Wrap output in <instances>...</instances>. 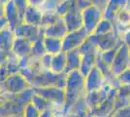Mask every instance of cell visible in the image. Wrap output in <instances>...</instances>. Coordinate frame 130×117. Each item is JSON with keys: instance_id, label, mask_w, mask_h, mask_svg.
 Listing matches in <instances>:
<instances>
[{"instance_id": "cell-45", "label": "cell", "mask_w": 130, "mask_h": 117, "mask_svg": "<svg viewBox=\"0 0 130 117\" xmlns=\"http://www.w3.org/2000/svg\"><path fill=\"white\" fill-rule=\"evenodd\" d=\"M55 112H56V110H54V109H51V110H45V111L41 112L40 117H54Z\"/></svg>"}, {"instance_id": "cell-31", "label": "cell", "mask_w": 130, "mask_h": 117, "mask_svg": "<svg viewBox=\"0 0 130 117\" xmlns=\"http://www.w3.org/2000/svg\"><path fill=\"white\" fill-rule=\"evenodd\" d=\"M119 47H120V46L116 47V48H113V49H110V50L100 52V53H99V59L103 61L104 63H106L107 66L111 67V64H112L113 61H114L115 57L117 55V52H118Z\"/></svg>"}, {"instance_id": "cell-19", "label": "cell", "mask_w": 130, "mask_h": 117, "mask_svg": "<svg viewBox=\"0 0 130 117\" xmlns=\"http://www.w3.org/2000/svg\"><path fill=\"white\" fill-rule=\"evenodd\" d=\"M44 36H50L54 38L62 39L66 34L68 33V28L65 24L63 19L61 18L58 22L50 25L48 28H43Z\"/></svg>"}, {"instance_id": "cell-13", "label": "cell", "mask_w": 130, "mask_h": 117, "mask_svg": "<svg viewBox=\"0 0 130 117\" xmlns=\"http://www.w3.org/2000/svg\"><path fill=\"white\" fill-rule=\"evenodd\" d=\"M112 88H114V87L110 86L109 84H106L103 88L97 90V91L87 92L85 98H86V101H87L89 109L92 110V109L96 108L98 106H100L104 100H106V98L108 97Z\"/></svg>"}, {"instance_id": "cell-27", "label": "cell", "mask_w": 130, "mask_h": 117, "mask_svg": "<svg viewBox=\"0 0 130 117\" xmlns=\"http://www.w3.org/2000/svg\"><path fill=\"white\" fill-rule=\"evenodd\" d=\"M31 102H32L34 106L38 108L40 111H45V110H51V109H54V110H56V107L52 103L50 102L49 100H47L45 98L41 97L40 95L34 93V95L32 97V100H31Z\"/></svg>"}, {"instance_id": "cell-5", "label": "cell", "mask_w": 130, "mask_h": 117, "mask_svg": "<svg viewBox=\"0 0 130 117\" xmlns=\"http://www.w3.org/2000/svg\"><path fill=\"white\" fill-rule=\"evenodd\" d=\"M29 88H31V86L28 81L23 77L22 73L18 72L7 77L5 82L0 87V91L11 95H19Z\"/></svg>"}, {"instance_id": "cell-14", "label": "cell", "mask_w": 130, "mask_h": 117, "mask_svg": "<svg viewBox=\"0 0 130 117\" xmlns=\"http://www.w3.org/2000/svg\"><path fill=\"white\" fill-rule=\"evenodd\" d=\"M62 19L68 28V31H73L83 28V12L79 10L76 5H74L70 11L66 13Z\"/></svg>"}, {"instance_id": "cell-4", "label": "cell", "mask_w": 130, "mask_h": 117, "mask_svg": "<svg viewBox=\"0 0 130 117\" xmlns=\"http://www.w3.org/2000/svg\"><path fill=\"white\" fill-rule=\"evenodd\" d=\"M36 94L45 98L52 102L58 110H63L66 105V94L64 88L61 87H43V88H33Z\"/></svg>"}, {"instance_id": "cell-8", "label": "cell", "mask_w": 130, "mask_h": 117, "mask_svg": "<svg viewBox=\"0 0 130 117\" xmlns=\"http://www.w3.org/2000/svg\"><path fill=\"white\" fill-rule=\"evenodd\" d=\"M130 67V51L127 46L122 43L117 52L113 63L111 64V69L115 75L119 76L126 69Z\"/></svg>"}, {"instance_id": "cell-32", "label": "cell", "mask_w": 130, "mask_h": 117, "mask_svg": "<svg viewBox=\"0 0 130 117\" xmlns=\"http://www.w3.org/2000/svg\"><path fill=\"white\" fill-rule=\"evenodd\" d=\"M43 37H40L37 39L35 42L32 43V51H31V56L37 57V58H41V57L46 54L45 52V47H44L43 43Z\"/></svg>"}, {"instance_id": "cell-7", "label": "cell", "mask_w": 130, "mask_h": 117, "mask_svg": "<svg viewBox=\"0 0 130 117\" xmlns=\"http://www.w3.org/2000/svg\"><path fill=\"white\" fill-rule=\"evenodd\" d=\"M103 18V11L101 9L96 6H89L83 11V28L90 35L94 32L95 28Z\"/></svg>"}, {"instance_id": "cell-55", "label": "cell", "mask_w": 130, "mask_h": 117, "mask_svg": "<svg viewBox=\"0 0 130 117\" xmlns=\"http://www.w3.org/2000/svg\"><path fill=\"white\" fill-rule=\"evenodd\" d=\"M0 117H1V116H0Z\"/></svg>"}, {"instance_id": "cell-39", "label": "cell", "mask_w": 130, "mask_h": 117, "mask_svg": "<svg viewBox=\"0 0 130 117\" xmlns=\"http://www.w3.org/2000/svg\"><path fill=\"white\" fill-rule=\"evenodd\" d=\"M75 5L79 10H81L83 12L87 8H88L89 6H91V3L88 2L87 0H75Z\"/></svg>"}, {"instance_id": "cell-17", "label": "cell", "mask_w": 130, "mask_h": 117, "mask_svg": "<svg viewBox=\"0 0 130 117\" xmlns=\"http://www.w3.org/2000/svg\"><path fill=\"white\" fill-rule=\"evenodd\" d=\"M31 51H32V42H30L27 39L16 37L12 49V53L15 56L22 59L24 57L30 56Z\"/></svg>"}, {"instance_id": "cell-54", "label": "cell", "mask_w": 130, "mask_h": 117, "mask_svg": "<svg viewBox=\"0 0 130 117\" xmlns=\"http://www.w3.org/2000/svg\"><path fill=\"white\" fill-rule=\"evenodd\" d=\"M4 1H5V2H7V1H9V0H4Z\"/></svg>"}, {"instance_id": "cell-42", "label": "cell", "mask_w": 130, "mask_h": 117, "mask_svg": "<svg viewBox=\"0 0 130 117\" xmlns=\"http://www.w3.org/2000/svg\"><path fill=\"white\" fill-rule=\"evenodd\" d=\"M9 75H10V74L7 71L5 66L0 67V87L2 86V84L5 82V80L7 79V77H8Z\"/></svg>"}, {"instance_id": "cell-38", "label": "cell", "mask_w": 130, "mask_h": 117, "mask_svg": "<svg viewBox=\"0 0 130 117\" xmlns=\"http://www.w3.org/2000/svg\"><path fill=\"white\" fill-rule=\"evenodd\" d=\"M112 117H130V106L116 110Z\"/></svg>"}, {"instance_id": "cell-16", "label": "cell", "mask_w": 130, "mask_h": 117, "mask_svg": "<svg viewBox=\"0 0 130 117\" xmlns=\"http://www.w3.org/2000/svg\"><path fill=\"white\" fill-rule=\"evenodd\" d=\"M4 18L7 21V25L11 28L14 31L22 22V18L19 14L12 0H9L5 3V10H4Z\"/></svg>"}, {"instance_id": "cell-11", "label": "cell", "mask_w": 130, "mask_h": 117, "mask_svg": "<svg viewBox=\"0 0 130 117\" xmlns=\"http://www.w3.org/2000/svg\"><path fill=\"white\" fill-rule=\"evenodd\" d=\"M15 34H16V37L27 39L32 43L40 37L44 36L43 28L36 25H31L25 22H22L15 29Z\"/></svg>"}, {"instance_id": "cell-21", "label": "cell", "mask_w": 130, "mask_h": 117, "mask_svg": "<svg viewBox=\"0 0 130 117\" xmlns=\"http://www.w3.org/2000/svg\"><path fill=\"white\" fill-rule=\"evenodd\" d=\"M130 106V85L120 84L118 87L117 100H116V110Z\"/></svg>"}, {"instance_id": "cell-15", "label": "cell", "mask_w": 130, "mask_h": 117, "mask_svg": "<svg viewBox=\"0 0 130 117\" xmlns=\"http://www.w3.org/2000/svg\"><path fill=\"white\" fill-rule=\"evenodd\" d=\"M113 23L117 33L122 37V35L130 28V10L125 7L124 9L119 12L113 20Z\"/></svg>"}, {"instance_id": "cell-34", "label": "cell", "mask_w": 130, "mask_h": 117, "mask_svg": "<svg viewBox=\"0 0 130 117\" xmlns=\"http://www.w3.org/2000/svg\"><path fill=\"white\" fill-rule=\"evenodd\" d=\"M12 2L14 3L15 7L17 8V10L19 11V14L22 18V22H23V16L24 13L27 10V8L29 7V2L28 0H12Z\"/></svg>"}, {"instance_id": "cell-33", "label": "cell", "mask_w": 130, "mask_h": 117, "mask_svg": "<svg viewBox=\"0 0 130 117\" xmlns=\"http://www.w3.org/2000/svg\"><path fill=\"white\" fill-rule=\"evenodd\" d=\"M40 114L41 111L30 101L24 106L22 115V117H40Z\"/></svg>"}, {"instance_id": "cell-53", "label": "cell", "mask_w": 130, "mask_h": 117, "mask_svg": "<svg viewBox=\"0 0 130 117\" xmlns=\"http://www.w3.org/2000/svg\"><path fill=\"white\" fill-rule=\"evenodd\" d=\"M56 1H57V2H59V3H60V2L62 1V0H56Z\"/></svg>"}, {"instance_id": "cell-29", "label": "cell", "mask_w": 130, "mask_h": 117, "mask_svg": "<svg viewBox=\"0 0 130 117\" xmlns=\"http://www.w3.org/2000/svg\"><path fill=\"white\" fill-rule=\"evenodd\" d=\"M61 16L57 12H43V18H42V22H41V28H48L50 25L54 24L56 22H58Z\"/></svg>"}, {"instance_id": "cell-22", "label": "cell", "mask_w": 130, "mask_h": 117, "mask_svg": "<svg viewBox=\"0 0 130 117\" xmlns=\"http://www.w3.org/2000/svg\"><path fill=\"white\" fill-rule=\"evenodd\" d=\"M42 18H43V12L40 8L29 6L27 8V10L25 11V13H24L23 22L41 28Z\"/></svg>"}, {"instance_id": "cell-30", "label": "cell", "mask_w": 130, "mask_h": 117, "mask_svg": "<svg viewBox=\"0 0 130 117\" xmlns=\"http://www.w3.org/2000/svg\"><path fill=\"white\" fill-rule=\"evenodd\" d=\"M5 67L9 74H14L21 71V67H20V58L15 56L13 53L10 54V56L8 58V61L6 62Z\"/></svg>"}, {"instance_id": "cell-9", "label": "cell", "mask_w": 130, "mask_h": 117, "mask_svg": "<svg viewBox=\"0 0 130 117\" xmlns=\"http://www.w3.org/2000/svg\"><path fill=\"white\" fill-rule=\"evenodd\" d=\"M91 38L94 40V42L97 45L98 49L100 52L107 51L113 49L116 47H119L123 43L121 37L117 33V31L114 30L110 33L104 34V35H95L90 34Z\"/></svg>"}, {"instance_id": "cell-25", "label": "cell", "mask_w": 130, "mask_h": 117, "mask_svg": "<svg viewBox=\"0 0 130 117\" xmlns=\"http://www.w3.org/2000/svg\"><path fill=\"white\" fill-rule=\"evenodd\" d=\"M66 62H67L66 52L62 51V52H60L58 54H55V55L53 56L51 70L55 73H65Z\"/></svg>"}, {"instance_id": "cell-52", "label": "cell", "mask_w": 130, "mask_h": 117, "mask_svg": "<svg viewBox=\"0 0 130 117\" xmlns=\"http://www.w3.org/2000/svg\"><path fill=\"white\" fill-rule=\"evenodd\" d=\"M85 117H95V116H94V115L92 114L91 112H89V113H88L87 115H86V116H85Z\"/></svg>"}, {"instance_id": "cell-1", "label": "cell", "mask_w": 130, "mask_h": 117, "mask_svg": "<svg viewBox=\"0 0 130 117\" xmlns=\"http://www.w3.org/2000/svg\"><path fill=\"white\" fill-rule=\"evenodd\" d=\"M65 94H66V105L64 112L70 107V106L77 100L87 94L85 76L80 70H75L67 73L66 83H65Z\"/></svg>"}, {"instance_id": "cell-40", "label": "cell", "mask_w": 130, "mask_h": 117, "mask_svg": "<svg viewBox=\"0 0 130 117\" xmlns=\"http://www.w3.org/2000/svg\"><path fill=\"white\" fill-rule=\"evenodd\" d=\"M87 1L90 2L91 5L96 6L99 9H101L102 11H104L105 7H106L107 3H108V0H87Z\"/></svg>"}, {"instance_id": "cell-3", "label": "cell", "mask_w": 130, "mask_h": 117, "mask_svg": "<svg viewBox=\"0 0 130 117\" xmlns=\"http://www.w3.org/2000/svg\"><path fill=\"white\" fill-rule=\"evenodd\" d=\"M66 73H55L52 70H41L36 73L29 81L32 88H43V87H61L64 88L66 83Z\"/></svg>"}, {"instance_id": "cell-47", "label": "cell", "mask_w": 130, "mask_h": 117, "mask_svg": "<svg viewBox=\"0 0 130 117\" xmlns=\"http://www.w3.org/2000/svg\"><path fill=\"white\" fill-rule=\"evenodd\" d=\"M6 25H7V21H6V19L5 18L1 19V20H0V30L4 28V27H6Z\"/></svg>"}, {"instance_id": "cell-23", "label": "cell", "mask_w": 130, "mask_h": 117, "mask_svg": "<svg viewBox=\"0 0 130 117\" xmlns=\"http://www.w3.org/2000/svg\"><path fill=\"white\" fill-rule=\"evenodd\" d=\"M66 57H67V62H66L65 73L67 74L71 71L79 70L82 63V55L79 49L66 52Z\"/></svg>"}, {"instance_id": "cell-44", "label": "cell", "mask_w": 130, "mask_h": 117, "mask_svg": "<svg viewBox=\"0 0 130 117\" xmlns=\"http://www.w3.org/2000/svg\"><path fill=\"white\" fill-rule=\"evenodd\" d=\"M45 1H46V0H28L29 6L37 7V8H41V6L43 5Z\"/></svg>"}, {"instance_id": "cell-20", "label": "cell", "mask_w": 130, "mask_h": 117, "mask_svg": "<svg viewBox=\"0 0 130 117\" xmlns=\"http://www.w3.org/2000/svg\"><path fill=\"white\" fill-rule=\"evenodd\" d=\"M126 7V0H108V3L103 11L105 19L113 22L117 14Z\"/></svg>"}, {"instance_id": "cell-6", "label": "cell", "mask_w": 130, "mask_h": 117, "mask_svg": "<svg viewBox=\"0 0 130 117\" xmlns=\"http://www.w3.org/2000/svg\"><path fill=\"white\" fill-rule=\"evenodd\" d=\"M89 33L84 28L68 31V33L62 38V49L63 52H69L79 49L88 38Z\"/></svg>"}, {"instance_id": "cell-35", "label": "cell", "mask_w": 130, "mask_h": 117, "mask_svg": "<svg viewBox=\"0 0 130 117\" xmlns=\"http://www.w3.org/2000/svg\"><path fill=\"white\" fill-rule=\"evenodd\" d=\"M58 4L59 2H57L56 0H46L40 9L42 12H56Z\"/></svg>"}, {"instance_id": "cell-10", "label": "cell", "mask_w": 130, "mask_h": 117, "mask_svg": "<svg viewBox=\"0 0 130 117\" xmlns=\"http://www.w3.org/2000/svg\"><path fill=\"white\" fill-rule=\"evenodd\" d=\"M118 88H112L108 97L103 102L96 108L90 110L95 117H109L116 111V100H117Z\"/></svg>"}, {"instance_id": "cell-49", "label": "cell", "mask_w": 130, "mask_h": 117, "mask_svg": "<svg viewBox=\"0 0 130 117\" xmlns=\"http://www.w3.org/2000/svg\"><path fill=\"white\" fill-rule=\"evenodd\" d=\"M54 117H64V111H63V110H58V111H56Z\"/></svg>"}, {"instance_id": "cell-2", "label": "cell", "mask_w": 130, "mask_h": 117, "mask_svg": "<svg viewBox=\"0 0 130 117\" xmlns=\"http://www.w3.org/2000/svg\"><path fill=\"white\" fill-rule=\"evenodd\" d=\"M79 51L82 55V63L79 70L84 76H86L93 67H96L100 51L90 35L79 48Z\"/></svg>"}, {"instance_id": "cell-48", "label": "cell", "mask_w": 130, "mask_h": 117, "mask_svg": "<svg viewBox=\"0 0 130 117\" xmlns=\"http://www.w3.org/2000/svg\"><path fill=\"white\" fill-rule=\"evenodd\" d=\"M64 117H79L77 114L73 113L71 111H65L64 112Z\"/></svg>"}, {"instance_id": "cell-43", "label": "cell", "mask_w": 130, "mask_h": 117, "mask_svg": "<svg viewBox=\"0 0 130 117\" xmlns=\"http://www.w3.org/2000/svg\"><path fill=\"white\" fill-rule=\"evenodd\" d=\"M122 41H123V43H124L126 46H127V48H128V50L130 51V28L125 32L123 35H122Z\"/></svg>"}, {"instance_id": "cell-46", "label": "cell", "mask_w": 130, "mask_h": 117, "mask_svg": "<svg viewBox=\"0 0 130 117\" xmlns=\"http://www.w3.org/2000/svg\"><path fill=\"white\" fill-rule=\"evenodd\" d=\"M5 1L0 0V20L4 18V10H5Z\"/></svg>"}, {"instance_id": "cell-51", "label": "cell", "mask_w": 130, "mask_h": 117, "mask_svg": "<svg viewBox=\"0 0 130 117\" xmlns=\"http://www.w3.org/2000/svg\"><path fill=\"white\" fill-rule=\"evenodd\" d=\"M7 117H22V114H15V115H10V116Z\"/></svg>"}, {"instance_id": "cell-24", "label": "cell", "mask_w": 130, "mask_h": 117, "mask_svg": "<svg viewBox=\"0 0 130 117\" xmlns=\"http://www.w3.org/2000/svg\"><path fill=\"white\" fill-rule=\"evenodd\" d=\"M43 43L45 47V52L50 55H55L62 52V39L50 37V36H44Z\"/></svg>"}, {"instance_id": "cell-18", "label": "cell", "mask_w": 130, "mask_h": 117, "mask_svg": "<svg viewBox=\"0 0 130 117\" xmlns=\"http://www.w3.org/2000/svg\"><path fill=\"white\" fill-rule=\"evenodd\" d=\"M16 39L15 31L6 25L0 30V50L12 53L13 45Z\"/></svg>"}, {"instance_id": "cell-36", "label": "cell", "mask_w": 130, "mask_h": 117, "mask_svg": "<svg viewBox=\"0 0 130 117\" xmlns=\"http://www.w3.org/2000/svg\"><path fill=\"white\" fill-rule=\"evenodd\" d=\"M52 60H53V55H50L47 53L40 58V62L44 70H51Z\"/></svg>"}, {"instance_id": "cell-26", "label": "cell", "mask_w": 130, "mask_h": 117, "mask_svg": "<svg viewBox=\"0 0 130 117\" xmlns=\"http://www.w3.org/2000/svg\"><path fill=\"white\" fill-rule=\"evenodd\" d=\"M85 96L80 98L79 100H77L75 102H73L70 106V107H69L66 111L73 112V113L77 114L79 117H85L86 115H87V114L90 112V109H89L87 101H86Z\"/></svg>"}, {"instance_id": "cell-41", "label": "cell", "mask_w": 130, "mask_h": 117, "mask_svg": "<svg viewBox=\"0 0 130 117\" xmlns=\"http://www.w3.org/2000/svg\"><path fill=\"white\" fill-rule=\"evenodd\" d=\"M10 54L11 53H8V52H5V51L0 50V67H4L6 64Z\"/></svg>"}, {"instance_id": "cell-12", "label": "cell", "mask_w": 130, "mask_h": 117, "mask_svg": "<svg viewBox=\"0 0 130 117\" xmlns=\"http://www.w3.org/2000/svg\"><path fill=\"white\" fill-rule=\"evenodd\" d=\"M86 90L87 92H93L103 88L106 85V81L102 72L97 67H94L85 76Z\"/></svg>"}, {"instance_id": "cell-28", "label": "cell", "mask_w": 130, "mask_h": 117, "mask_svg": "<svg viewBox=\"0 0 130 117\" xmlns=\"http://www.w3.org/2000/svg\"><path fill=\"white\" fill-rule=\"evenodd\" d=\"M114 30H115V28L113 22L103 18L102 21L99 22L97 28H95L94 32L92 34H95V35H104V34L110 33V32H112Z\"/></svg>"}, {"instance_id": "cell-37", "label": "cell", "mask_w": 130, "mask_h": 117, "mask_svg": "<svg viewBox=\"0 0 130 117\" xmlns=\"http://www.w3.org/2000/svg\"><path fill=\"white\" fill-rule=\"evenodd\" d=\"M119 81L120 84H128L130 85V67L126 69L124 72H122L120 75L118 76Z\"/></svg>"}, {"instance_id": "cell-50", "label": "cell", "mask_w": 130, "mask_h": 117, "mask_svg": "<svg viewBox=\"0 0 130 117\" xmlns=\"http://www.w3.org/2000/svg\"><path fill=\"white\" fill-rule=\"evenodd\" d=\"M126 8L130 10V0H126Z\"/></svg>"}]
</instances>
